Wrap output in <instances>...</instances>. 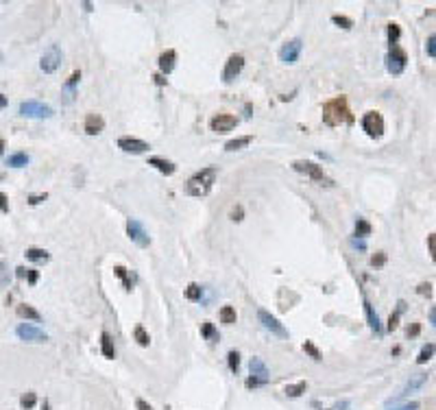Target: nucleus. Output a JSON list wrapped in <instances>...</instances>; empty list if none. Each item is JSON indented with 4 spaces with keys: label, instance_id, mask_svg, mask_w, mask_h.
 Masks as SVG:
<instances>
[{
    "label": "nucleus",
    "instance_id": "f257e3e1",
    "mask_svg": "<svg viewBox=\"0 0 436 410\" xmlns=\"http://www.w3.org/2000/svg\"><path fill=\"white\" fill-rule=\"evenodd\" d=\"M323 122L329 127H340V124H351L354 122V116L349 112L347 98L345 96H336L323 105Z\"/></svg>",
    "mask_w": 436,
    "mask_h": 410
},
{
    "label": "nucleus",
    "instance_id": "f03ea898",
    "mask_svg": "<svg viewBox=\"0 0 436 410\" xmlns=\"http://www.w3.org/2000/svg\"><path fill=\"white\" fill-rule=\"evenodd\" d=\"M218 177V168L216 166H207V168H201L199 172H194V175L188 179V184H185V192L190 197H205L210 194L212 186H214V181Z\"/></svg>",
    "mask_w": 436,
    "mask_h": 410
},
{
    "label": "nucleus",
    "instance_id": "7ed1b4c3",
    "mask_svg": "<svg viewBox=\"0 0 436 410\" xmlns=\"http://www.w3.org/2000/svg\"><path fill=\"white\" fill-rule=\"evenodd\" d=\"M292 170L303 172V175H308L310 179H314V181H317V184H321V186H334V181L325 175V170H323L319 164H314V162L297 159V162H292Z\"/></svg>",
    "mask_w": 436,
    "mask_h": 410
},
{
    "label": "nucleus",
    "instance_id": "20e7f679",
    "mask_svg": "<svg viewBox=\"0 0 436 410\" xmlns=\"http://www.w3.org/2000/svg\"><path fill=\"white\" fill-rule=\"evenodd\" d=\"M55 112H53V107L50 105H46V103H40V101H24L20 103V116L24 118H50Z\"/></svg>",
    "mask_w": 436,
    "mask_h": 410
},
{
    "label": "nucleus",
    "instance_id": "39448f33",
    "mask_svg": "<svg viewBox=\"0 0 436 410\" xmlns=\"http://www.w3.org/2000/svg\"><path fill=\"white\" fill-rule=\"evenodd\" d=\"M127 236L137 244V247H148V244H151V238H148L144 225L137 221V218H129L127 221Z\"/></svg>",
    "mask_w": 436,
    "mask_h": 410
},
{
    "label": "nucleus",
    "instance_id": "423d86ee",
    "mask_svg": "<svg viewBox=\"0 0 436 410\" xmlns=\"http://www.w3.org/2000/svg\"><path fill=\"white\" fill-rule=\"evenodd\" d=\"M362 129L367 131V135L371 138H379L384 133V118L379 112H369L362 118Z\"/></svg>",
    "mask_w": 436,
    "mask_h": 410
},
{
    "label": "nucleus",
    "instance_id": "0eeeda50",
    "mask_svg": "<svg viewBox=\"0 0 436 410\" xmlns=\"http://www.w3.org/2000/svg\"><path fill=\"white\" fill-rule=\"evenodd\" d=\"M15 334L20 336L22 341L26 343H46L48 341V334H46L44 330H40V327H35V325H29V323H20L15 327Z\"/></svg>",
    "mask_w": 436,
    "mask_h": 410
},
{
    "label": "nucleus",
    "instance_id": "6e6552de",
    "mask_svg": "<svg viewBox=\"0 0 436 410\" xmlns=\"http://www.w3.org/2000/svg\"><path fill=\"white\" fill-rule=\"evenodd\" d=\"M406 52L399 48V46H391V50H388V57H386V68L391 75H402L404 68H406Z\"/></svg>",
    "mask_w": 436,
    "mask_h": 410
},
{
    "label": "nucleus",
    "instance_id": "1a4fd4ad",
    "mask_svg": "<svg viewBox=\"0 0 436 410\" xmlns=\"http://www.w3.org/2000/svg\"><path fill=\"white\" fill-rule=\"evenodd\" d=\"M245 68V57L240 52H234L225 63V70H222V81L225 83H231L234 79H238V75Z\"/></svg>",
    "mask_w": 436,
    "mask_h": 410
},
{
    "label": "nucleus",
    "instance_id": "9d476101",
    "mask_svg": "<svg viewBox=\"0 0 436 410\" xmlns=\"http://www.w3.org/2000/svg\"><path fill=\"white\" fill-rule=\"evenodd\" d=\"M61 48L57 46V44H53V46L46 50L44 55H42V61H40V68L46 72V75H50V72H55L59 68V63H61Z\"/></svg>",
    "mask_w": 436,
    "mask_h": 410
},
{
    "label": "nucleus",
    "instance_id": "9b49d317",
    "mask_svg": "<svg viewBox=\"0 0 436 410\" xmlns=\"http://www.w3.org/2000/svg\"><path fill=\"white\" fill-rule=\"evenodd\" d=\"M257 316H259V321H262V325L266 327L268 332H273L275 336H280V338H288V330H286V327L277 321L273 314H268L266 310H259Z\"/></svg>",
    "mask_w": 436,
    "mask_h": 410
},
{
    "label": "nucleus",
    "instance_id": "f8f14e48",
    "mask_svg": "<svg viewBox=\"0 0 436 410\" xmlns=\"http://www.w3.org/2000/svg\"><path fill=\"white\" fill-rule=\"evenodd\" d=\"M236 124H238V120H236V116H231V114H216L210 120V127L214 133H229Z\"/></svg>",
    "mask_w": 436,
    "mask_h": 410
},
{
    "label": "nucleus",
    "instance_id": "ddd939ff",
    "mask_svg": "<svg viewBox=\"0 0 436 410\" xmlns=\"http://www.w3.org/2000/svg\"><path fill=\"white\" fill-rule=\"evenodd\" d=\"M301 48H303V42L297 38V40H290L288 44H284L282 50H280V59L284 63H294L297 59H299V55H301Z\"/></svg>",
    "mask_w": 436,
    "mask_h": 410
},
{
    "label": "nucleus",
    "instance_id": "4468645a",
    "mask_svg": "<svg viewBox=\"0 0 436 410\" xmlns=\"http://www.w3.org/2000/svg\"><path fill=\"white\" fill-rule=\"evenodd\" d=\"M118 147L123 149L125 153L140 155V153H146V151H148V142L137 140V138H131V135H123V138L118 140Z\"/></svg>",
    "mask_w": 436,
    "mask_h": 410
},
{
    "label": "nucleus",
    "instance_id": "2eb2a0df",
    "mask_svg": "<svg viewBox=\"0 0 436 410\" xmlns=\"http://www.w3.org/2000/svg\"><path fill=\"white\" fill-rule=\"evenodd\" d=\"M425 382H428V373H416V376H412L410 380L406 382V386L402 388V393L397 395V399H399V397H406L408 393H414V390H416V388H421V386L425 384ZM397 399H393V402H397Z\"/></svg>",
    "mask_w": 436,
    "mask_h": 410
},
{
    "label": "nucleus",
    "instance_id": "dca6fc26",
    "mask_svg": "<svg viewBox=\"0 0 436 410\" xmlns=\"http://www.w3.org/2000/svg\"><path fill=\"white\" fill-rule=\"evenodd\" d=\"M103 129H105L103 116H98V114H88L85 116V133L88 135H98Z\"/></svg>",
    "mask_w": 436,
    "mask_h": 410
},
{
    "label": "nucleus",
    "instance_id": "f3484780",
    "mask_svg": "<svg viewBox=\"0 0 436 410\" xmlns=\"http://www.w3.org/2000/svg\"><path fill=\"white\" fill-rule=\"evenodd\" d=\"M175 61H177V52H175V50H164L160 55V70L164 72V75H170V72L175 70Z\"/></svg>",
    "mask_w": 436,
    "mask_h": 410
},
{
    "label": "nucleus",
    "instance_id": "a211bd4d",
    "mask_svg": "<svg viewBox=\"0 0 436 410\" xmlns=\"http://www.w3.org/2000/svg\"><path fill=\"white\" fill-rule=\"evenodd\" d=\"M249 369H251V378L268 382V369H266V364L259 360V358H251V362H249Z\"/></svg>",
    "mask_w": 436,
    "mask_h": 410
},
{
    "label": "nucleus",
    "instance_id": "6ab92c4d",
    "mask_svg": "<svg viewBox=\"0 0 436 410\" xmlns=\"http://www.w3.org/2000/svg\"><path fill=\"white\" fill-rule=\"evenodd\" d=\"M148 166H155L160 172H164V175H172V172L177 170V166H175L172 162L164 159V157H151V159H148Z\"/></svg>",
    "mask_w": 436,
    "mask_h": 410
},
{
    "label": "nucleus",
    "instance_id": "aec40b11",
    "mask_svg": "<svg viewBox=\"0 0 436 410\" xmlns=\"http://www.w3.org/2000/svg\"><path fill=\"white\" fill-rule=\"evenodd\" d=\"M100 351H103V356L105 358H116V347H114V338L103 332L100 334Z\"/></svg>",
    "mask_w": 436,
    "mask_h": 410
},
{
    "label": "nucleus",
    "instance_id": "412c9836",
    "mask_svg": "<svg viewBox=\"0 0 436 410\" xmlns=\"http://www.w3.org/2000/svg\"><path fill=\"white\" fill-rule=\"evenodd\" d=\"M79 79H81V72H72V75H70V79H68V83L63 85V94H66V103H72V98H74V87H77Z\"/></svg>",
    "mask_w": 436,
    "mask_h": 410
},
{
    "label": "nucleus",
    "instance_id": "4be33fe9",
    "mask_svg": "<svg viewBox=\"0 0 436 410\" xmlns=\"http://www.w3.org/2000/svg\"><path fill=\"white\" fill-rule=\"evenodd\" d=\"M18 316H22V318H31V321H42V316H40V312H37L35 308H31V306H26V304H22V306H18Z\"/></svg>",
    "mask_w": 436,
    "mask_h": 410
},
{
    "label": "nucleus",
    "instance_id": "5701e85b",
    "mask_svg": "<svg viewBox=\"0 0 436 410\" xmlns=\"http://www.w3.org/2000/svg\"><path fill=\"white\" fill-rule=\"evenodd\" d=\"M364 310H367V316H369V325H371V330L373 332H382V325H379V318H377V314H375V310H373V306H371L367 299H364Z\"/></svg>",
    "mask_w": 436,
    "mask_h": 410
},
{
    "label": "nucleus",
    "instance_id": "b1692460",
    "mask_svg": "<svg viewBox=\"0 0 436 410\" xmlns=\"http://www.w3.org/2000/svg\"><path fill=\"white\" fill-rule=\"evenodd\" d=\"M251 135H242V138H234V140H229L227 144H225V151H240V149H245V147H249L251 144Z\"/></svg>",
    "mask_w": 436,
    "mask_h": 410
},
{
    "label": "nucleus",
    "instance_id": "393cba45",
    "mask_svg": "<svg viewBox=\"0 0 436 410\" xmlns=\"http://www.w3.org/2000/svg\"><path fill=\"white\" fill-rule=\"evenodd\" d=\"M29 164V155L26 153H13V155H9V159H7V166H11V168H22Z\"/></svg>",
    "mask_w": 436,
    "mask_h": 410
},
{
    "label": "nucleus",
    "instance_id": "a878e982",
    "mask_svg": "<svg viewBox=\"0 0 436 410\" xmlns=\"http://www.w3.org/2000/svg\"><path fill=\"white\" fill-rule=\"evenodd\" d=\"M220 323H225V325H231V323H236V310L231 308V306H222L220 308Z\"/></svg>",
    "mask_w": 436,
    "mask_h": 410
},
{
    "label": "nucleus",
    "instance_id": "bb28decb",
    "mask_svg": "<svg viewBox=\"0 0 436 410\" xmlns=\"http://www.w3.org/2000/svg\"><path fill=\"white\" fill-rule=\"evenodd\" d=\"M26 258L33 260V262H46L50 256H48V251L37 249V247H31V249H26Z\"/></svg>",
    "mask_w": 436,
    "mask_h": 410
},
{
    "label": "nucleus",
    "instance_id": "cd10ccee",
    "mask_svg": "<svg viewBox=\"0 0 436 410\" xmlns=\"http://www.w3.org/2000/svg\"><path fill=\"white\" fill-rule=\"evenodd\" d=\"M201 295H203V288H201L199 284H194V281H192L188 288H185V297H188L190 301H199Z\"/></svg>",
    "mask_w": 436,
    "mask_h": 410
},
{
    "label": "nucleus",
    "instance_id": "c85d7f7f",
    "mask_svg": "<svg viewBox=\"0 0 436 410\" xmlns=\"http://www.w3.org/2000/svg\"><path fill=\"white\" fill-rule=\"evenodd\" d=\"M371 234V223L364 221V218H358V223H356V236L358 238H364V236Z\"/></svg>",
    "mask_w": 436,
    "mask_h": 410
},
{
    "label": "nucleus",
    "instance_id": "c756f323",
    "mask_svg": "<svg viewBox=\"0 0 436 410\" xmlns=\"http://www.w3.org/2000/svg\"><path fill=\"white\" fill-rule=\"evenodd\" d=\"M305 388H308V384H305V382H299V384H290V386H286V395H288V397H299L301 393H305Z\"/></svg>",
    "mask_w": 436,
    "mask_h": 410
},
{
    "label": "nucleus",
    "instance_id": "7c9ffc66",
    "mask_svg": "<svg viewBox=\"0 0 436 410\" xmlns=\"http://www.w3.org/2000/svg\"><path fill=\"white\" fill-rule=\"evenodd\" d=\"M133 336H135V341L142 345V347H148V343H151V338H148V334H146V330L142 325H137L135 330H133Z\"/></svg>",
    "mask_w": 436,
    "mask_h": 410
},
{
    "label": "nucleus",
    "instance_id": "2f4dec72",
    "mask_svg": "<svg viewBox=\"0 0 436 410\" xmlns=\"http://www.w3.org/2000/svg\"><path fill=\"white\" fill-rule=\"evenodd\" d=\"M434 351H436V345H425V347L421 349V353H419V358H416V362L419 364H423V362H428L432 356H434Z\"/></svg>",
    "mask_w": 436,
    "mask_h": 410
},
{
    "label": "nucleus",
    "instance_id": "473e14b6",
    "mask_svg": "<svg viewBox=\"0 0 436 410\" xmlns=\"http://www.w3.org/2000/svg\"><path fill=\"white\" fill-rule=\"evenodd\" d=\"M201 332H203V336H205L207 341H218V332L214 330V325H212V323H203Z\"/></svg>",
    "mask_w": 436,
    "mask_h": 410
},
{
    "label": "nucleus",
    "instance_id": "72a5a7b5",
    "mask_svg": "<svg viewBox=\"0 0 436 410\" xmlns=\"http://www.w3.org/2000/svg\"><path fill=\"white\" fill-rule=\"evenodd\" d=\"M332 22H334V24H338V26H342V29H351V26H354V22H351L349 17L338 15V13H334V15H332Z\"/></svg>",
    "mask_w": 436,
    "mask_h": 410
},
{
    "label": "nucleus",
    "instance_id": "f704fd0d",
    "mask_svg": "<svg viewBox=\"0 0 436 410\" xmlns=\"http://www.w3.org/2000/svg\"><path fill=\"white\" fill-rule=\"evenodd\" d=\"M114 271H116V275H118V277H123L125 288H127V290H131V288H133V284H131V279H129V275H127V269H125V266H114Z\"/></svg>",
    "mask_w": 436,
    "mask_h": 410
},
{
    "label": "nucleus",
    "instance_id": "c9c22d12",
    "mask_svg": "<svg viewBox=\"0 0 436 410\" xmlns=\"http://www.w3.org/2000/svg\"><path fill=\"white\" fill-rule=\"evenodd\" d=\"M388 40H391V46H397V40H399V26L397 24H388Z\"/></svg>",
    "mask_w": 436,
    "mask_h": 410
},
{
    "label": "nucleus",
    "instance_id": "e433bc0d",
    "mask_svg": "<svg viewBox=\"0 0 436 410\" xmlns=\"http://www.w3.org/2000/svg\"><path fill=\"white\" fill-rule=\"evenodd\" d=\"M229 369L234 371V373H238V367H240V356H238V351H229Z\"/></svg>",
    "mask_w": 436,
    "mask_h": 410
},
{
    "label": "nucleus",
    "instance_id": "4c0bfd02",
    "mask_svg": "<svg viewBox=\"0 0 436 410\" xmlns=\"http://www.w3.org/2000/svg\"><path fill=\"white\" fill-rule=\"evenodd\" d=\"M9 284V269L5 262H0V286H7Z\"/></svg>",
    "mask_w": 436,
    "mask_h": 410
},
{
    "label": "nucleus",
    "instance_id": "58836bf2",
    "mask_svg": "<svg viewBox=\"0 0 436 410\" xmlns=\"http://www.w3.org/2000/svg\"><path fill=\"white\" fill-rule=\"evenodd\" d=\"M303 349H305V351H308V353H310V356H312L314 360H321V353H319V349H317V347H314V345H312L310 341H308V343H305V345H303Z\"/></svg>",
    "mask_w": 436,
    "mask_h": 410
},
{
    "label": "nucleus",
    "instance_id": "ea45409f",
    "mask_svg": "<svg viewBox=\"0 0 436 410\" xmlns=\"http://www.w3.org/2000/svg\"><path fill=\"white\" fill-rule=\"evenodd\" d=\"M428 249L432 253V260L436 262V234H430L428 236Z\"/></svg>",
    "mask_w": 436,
    "mask_h": 410
},
{
    "label": "nucleus",
    "instance_id": "a19ab883",
    "mask_svg": "<svg viewBox=\"0 0 436 410\" xmlns=\"http://www.w3.org/2000/svg\"><path fill=\"white\" fill-rule=\"evenodd\" d=\"M425 50H428L430 57H436V35H432V38L428 40V44H425Z\"/></svg>",
    "mask_w": 436,
    "mask_h": 410
},
{
    "label": "nucleus",
    "instance_id": "79ce46f5",
    "mask_svg": "<svg viewBox=\"0 0 436 410\" xmlns=\"http://www.w3.org/2000/svg\"><path fill=\"white\" fill-rule=\"evenodd\" d=\"M22 406H24V408H33V406H35V393H26V395L22 397Z\"/></svg>",
    "mask_w": 436,
    "mask_h": 410
},
{
    "label": "nucleus",
    "instance_id": "37998d69",
    "mask_svg": "<svg viewBox=\"0 0 436 410\" xmlns=\"http://www.w3.org/2000/svg\"><path fill=\"white\" fill-rule=\"evenodd\" d=\"M137 410H153L151 404H146L144 399H137Z\"/></svg>",
    "mask_w": 436,
    "mask_h": 410
},
{
    "label": "nucleus",
    "instance_id": "c03bdc74",
    "mask_svg": "<svg viewBox=\"0 0 436 410\" xmlns=\"http://www.w3.org/2000/svg\"><path fill=\"white\" fill-rule=\"evenodd\" d=\"M351 244H354V247H358V249H362V251L367 249V244H364V240H358V238H354V240H351Z\"/></svg>",
    "mask_w": 436,
    "mask_h": 410
},
{
    "label": "nucleus",
    "instance_id": "a18cd8bd",
    "mask_svg": "<svg viewBox=\"0 0 436 410\" xmlns=\"http://www.w3.org/2000/svg\"><path fill=\"white\" fill-rule=\"evenodd\" d=\"M397 318H399V314L391 316V321H388V330H395V327H397Z\"/></svg>",
    "mask_w": 436,
    "mask_h": 410
},
{
    "label": "nucleus",
    "instance_id": "49530a36",
    "mask_svg": "<svg viewBox=\"0 0 436 410\" xmlns=\"http://www.w3.org/2000/svg\"><path fill=\"white\" fill-rule=\"evenodd\" d=\"M419 408V404L416 402H412V404H406V406H402V408H395V410H416Z\"/></svg>",
    "mask_w": 436,
    "mask_h": 410
},
{
    "label": "nucleus",
    "instance_id": "de8ad7c7",
    "mask_svg": "<svg viewBox=\"0 0 436 410\" xmlns=\"http://www.w3.org/2000/svg\"><path fill=\"white\" fill-rule=\"evenodd\" d=\"M0 209H3V212H9V207H7V197H5V194H0Z\"/></svg>",
    "mask_w": 436,
    "mask_h": 410
},
{
    "label": "nucleus",
    "instance_id": "09e8293b",
    "mask_svg": "<svg viewBox=\"0 0 436 410\" xmlns=\"http://www.w3.org/2000/svg\"><path fill=\"white\" fill-rule=\"evenodd\" d=\"M44 199H46V194H37V197H31V203H33V205H37L40 201H44Z\"/></svg>",
    "mask_w": 436,
    "mask_h": 410
},
{
    "label": "nucleus",
    "instance_id": "8fccbe9b",
    "mask_svg": "<svg viewBox=\"0 0 436 410\" xmlns=\"http://www.w3.org/2000/svg\"><path fill=\"white\" fill-rule=\"evenodd\" d=\"M29 281H31V284L37 281V271H29Z\"/></svg>",
    "mask_w": 436,
    "mask_h": 410
},
{
    "label": "nucleus",
    "instance_id": "3c124183",
    "mask_svg": "<svg viewBox=\"0 0 436 410\" xmlns=\"http://www.w3.org/2000/svg\"><path fill=\"white\" fill-rule=\"evenodd\" d=\"M5 107H7V96L0 94V109H5Z\"/></svg>",
    "mask_w": 436,
    "mask_h": 410
},
{
    "label": "nucleus",
    "instance_id": "603ef678",
    "mask_svg": "<svg viewBox=\"0 0 436 410\" xmlns=\"http://www.w3.org/2000/svg\"><path fill=\"white\" fill-rule=\"evenodd\" d=\"M371 262H373V264H382V262H384V256H377V258H373Z\"/></svg>",
    "mask_w": 436,
    "mask_h": 410
},
{
    "label": "nucleus",
    "instance_id": "864d4df0",
    "mask_svg": "<svg viewBox=\"0 0 436 410\" xmlns=\"http://www.w3.org/2000/svg\"><path fill=\"white\" fill-rule=\"evenodd\" d=\"M155 81H157V83H160V85H164V83H166V81L162 79V75H155Z\"/></svg>",
    "mask_w": 436,
    "mask_h": 410
},
{
    "label": "nucleus",
    "instance_id": "5fc2aeb1",
    "mask_svg": "<svg viewBox=\"0 0 436 410\" xmlns=\"http://www.w3.org/2000/svg\"><path fill=\"white\" fill-rule=\"evenodd\" d=\"M430 318H432V323H434V327H436V310L432 312V316H430Z\"/></svg>",
    "mask_w": 436,
    "mask_h": 410
},
{
    "label": "nucleus",
    "instance_id": "6e6d98bb",
    "mask_svg": "<svg viewBox=\"0 0 436 410\" xmlns=\"http://www.w3.org/2000/svg\"><path fill=\"white\" fill-rule=\"evenodd\" d=\"M3 149H5V142H3V140H0V153H3Z\"/></svg>",
    "mask_w": 436,
    "mask_h": 410
},
{
    "label": "nucleus",
    "instance_id": "4d7b16f0",
    "mask_svg": "<svg viewBox=\"0 0 436 410\" xmlns=\"http://www.w3.org/2000/svg\"><path fill=\"white\" fill-rule=\"evenodd\" d=\"M0 63H3V52H0Z\"/></svg>",
    "mask_w": 436,
    "mask_h": 410
}]
</instances>
